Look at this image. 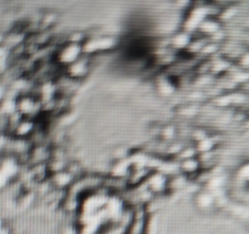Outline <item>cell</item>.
I'll use <instances>...</instances> for the list:
<instances>
[{"mask_svg":"<svg viewBox=\"0 0 249 234\" xmlns=\"http://www.w3.org/2000/svg\"><path fill=\"white\" fill-rule=\"evenodd\" d=\"M43 111V104L33 94H22L17 98V112L24 118H33Z\"/></svg>","mask_w":249,"mask_h":234,"instance_id":"obj_1","label":"cell"},{"mask_svg":"<svg viewBox=\"0 0 249 234\" xmlns=\"http://www.w3.org/2000/svg\"><path fill=\"white\" fill-rule=\"evenodd\" d=\"M84 55V51H83V45L75 43H70V41H66L63 45H61L58 48V50L56 51L55 58L56 62L58 63L62 67H67L71 63L75 62L78 58H80Z\"/></svg>","mask_w":249,"mask_h":234,"instance_id":"obj_2","label":"cell"},{"mask_svg":"<svg viewBox=\"0 0 249 234\" xmlns=\"http://www.w3.org/2000/svg\"><path fill=\"white\" fill-rule=\"evenodd\" d=\"M117 46V40L113 37L100 36L95 38H88L83 44V51L85 55H96V54L109 51Z\"/></svg>","mask_w":249,"mask_h":234,"instance_id":"obj_3","label":"cell"},{"mask_svg":"<svg viewBox=\"0 0 249 234\" xmlns=\"http://www.w3.org/2000/svg\"><path fill=\"white\" fill-rule=\"evenodd\" d=\"M90 68H91V60L89 58V55L84 54L75 62L71 63L65 68V75L73 80H82L89 75Z\"/></svg>","mask_w":249,"mask_h":234,"instance_id":"obj_4","label":"cell"},{"mask_svg":"<svg viewBox=\"0 0 249 234\" xmlns=\"http://www.w3.org/2000/svg\"><path fill=\"white\" fill-rule=\"evenodd\" d=\"M75 177H73L67 170L51 175V183L58 189H67L74 183Z\"/></svg>","mask_w":249,"mask_h":234,"instance_id":"obj_5","label":"cell"},{"mask_svg":"<svg viewBox=\"0 0 249 234\" xmlns=\"http://www.w3.org/2000/svg\"><path fill=\"white\" fill-rule=\"evenodd\" d=\"M179 168L180 172L184 173L185 176L190 177L192 175H196L202 167L201 160L198 157H192V158H187V160H182L180 161L179 163Z\"/></svg>","mask_w":249,"mask_h":234,"instance_id":"obj_6","label":"cell"},{"mask_svg":"<svg viewBox=\"0 0 249 234\" xmlns=\"http://www.w3.org/2000/svg\"><path fill=\"white\" fill-rule=\"evenodd\" d=\"M12 182H14V180H12L11 178H10L9 176L4 172V171L0 170V192H1V190H4L5 188L9 187Z\"/></svg>","mask_w":249,"mask_h":234,"instance_id":"obj_7","label":"cell"},{"mask_svg":"<svg viewBox=\"0 0 249 234\" xmlns=\"http://www.w3.org/2000/svg\"><path fill=\"white\" fill-rule=\"evenodd\" d=\"M60 234H82V233H80L79 229L77 228V226H74L73 223H68L61 229Z\"/></svg>","mask_w":249,"mask_h":234,"instance_id":"obj_8","label":"cell"},{"mask_svg":"<svg viewBox=\"0 0 249 234\" xmlns=\"http://www.w3.org/2000/svg\"><path fill=\"white\" fill-rule=\"evenodd\" d=\"M6 94H7V85L0 82V102L6 98Z\"/></svg>","mask_w":249,"mask_h":234,"instance_id":"obj_9","label":"cell"},{"mask_svg":"<svg viewBox=\"0 0 249 234\" xmlns=\"http://www.w3.org/2000/svg\"><path fill=\"white\" fill-rule=\"evenodd\" d=\"M10 55V50L5 45H0V58H6Z\"/></svg>","mask_w":249,"mask_h":234,"instance_id":"obj_10","label":"cell"},{"mask_svg":"<svg viewBox=\"0 0 249 234\" xmlns=\"http://www.w3.org/2000/svg\"><path fill=\"white\" fill-rule=\"evenodd\" d=\"M0 234H9V231H7L6 227L0 226Z\"/></svg>","mask_w":249,"mask_h":234,"instance_id":"obj_11","label":"cell"}]
</instances>
